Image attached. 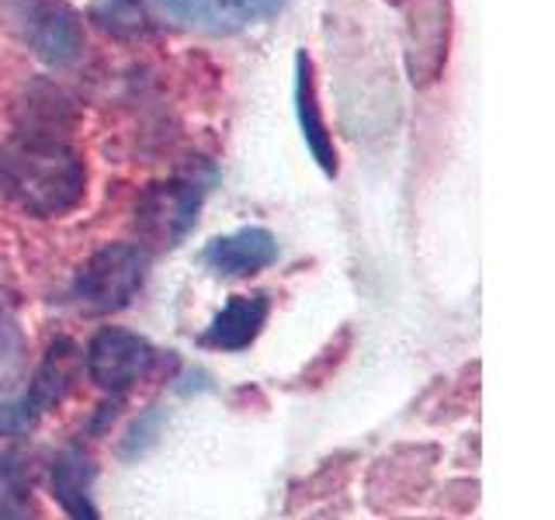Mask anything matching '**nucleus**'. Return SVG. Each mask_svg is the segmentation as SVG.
Listing matches in <instances>:
<instances>
[{
    "mask_svg": "<svg viewBox=\"0 0 555 520\" xmlns=\"http://www.w3.org/2000/svg\"><path fill=\"white\" fill-rule=\"evenodd\" d=\"M288 8V0H208L205 17L212 31H243L250 25H264Z\"/></svg>",
    "mask_w": 555,
    "mask_h": 520,
    "instance_id": "nucleus-12",
    "label": "nucleus"
},
{
    "mask_svg": "<svg viewBox=\"0 0 555 520\" xmlns=\"http://www.w3.org/2000/svg\"><path fill=\"white\" fill-rule=\"evenodd\" d=\"M202 260L219 277H250V274H260L264 268H271L278 260V239L271 230L243 225L236 233L216 236L202 250Z\"/></svg>",
    "mask_w": 555,
    "mask_h": 520,
    "instance_id": "nucleus-7",
    "label": "nucleus"
},
{
    "mask_svg": "<svg viewBox=\"0 0 555 520\" xmlns=\"http://www.w3.org/2000/svg\"><path fill=\"white\" fill-rule=\"evenodd\" d=\"M28 427H31V416L22 403V392L0 395V438H8V433H22Z\"/></svg>",
    "mask_w": 555,
    "mask_h": 520,
    "instance_id": "nucleus-15",
    "label": "nucleus"
},
{
    "mask_svg": "<svg viewBox=\"0 0 555 520\" xmlns=\"http://www.w3.org/2000/svg\"><path fill=\"white\" fill-rule=\"evenodd\" d=\"M216 181V170H208L205 178L195 170L173 173L167 181H156L143 191V198L135 205V225L146 239L160 243V247H178V243L195 230L202 202L208 187Z\"/></svg>",
    "mask_w": 555,
    "mask_h": 520,
    "instance_id": "nucleus-3",
    "label": "nucleus"
},
{
    "mask_svg": "<svg viewBox=\"0 0 555 520\" xmlns=\"http://www.w3.org/2000/svg\"><path fill=\"white\" fill-rule=\"evenodd\" d=\"M22 361H25L22 329L8 316H0V395H14L11 386H14V378L22 375Z\"/></svg>",
    "mask_w": 555,
    "mask_h": 520,
    "instance_id": "nucleus-14",
    "label": "nucleus"
},
{
    "mask_svg": "<svg viewBox=\"0 0 555 520\" xmlns=\"http://www.w3.org/2000/svg\"><path fill=\"white\" fill-rule=\"evenodd\" d=\"M153 257L139 243H104L83 260L74 277V299L87 312H118L146 285Z\"/></svg>",
    "mask_w": 555,
    "mask_h": 520,
    "instance_id": "nucleus-2",
    "label": "nucleus"
},
{
    "mask_svg": "<svg viewBox=\"0 0 555 520\" xmlns=\"http://www.w3.org/2000/svg\"><path fill=\"white\" fill-rule=\"evenodd\" d=\"M91 482H94V468L77 447L63 451L52 461V496L60 499V507L69 514V520H101L91 496Z\"/></svg>",
    "mask_w": 555,
    "mask_h": 520,
    "instance_id": "nucleus-11",
    "label": "nucleus"
},
{
    "mask_svg": "<svg viewBox=\"0 0 555 520\" xmlns=\"http://www.w3.org/2000/svg\"><path fill=\"white\" fill-rule=\"evenodd\" d=\"M406 4V74L413 83H434L448 63L451 0H403Z\"/></svg>",
    "mask_w": 555,
    "mask_h": 520,
    "instance_id": "nucleus-6",
    "label": "nucleus"
},
{
    "mask_svg": "<svg viewBox=\"0 0 555 520\" xmlns=\"http://www.w3.org/2000/svg\"><path fill=\"white\" fill-rule=\"evenodd\" d=\"M0 520H31L22 496L11 490H0Z\"/></svg>",
    "mask_w": 555,
    "mask_h": 520,
    "instance_id": "nucleus-17",
    "label": "nucleus"
},
{
    "mask_svg": "<svg viewBox=\"0 0 555 520\" xmlns=\"http://www.w3.org/2000/svg\"><path fill=\"white\" fill-rule=\"evenodd\" d=\"M164 11H170L173 17H181V22H202L205 17V8L208 0H160Z\"/></svg>",
    "mask_w": 555,
    "mask_h": 520,
    "instance_id": "nucleus-16",
    "label": "nucleus"
},
{
    "mask_svg": "<svg viewBox=\"0 0 555 520\" xmlns=\"http://www.w3.org/2000/svg\"><path fill=\"white\" fill-rule=\"evenodd\" d=\"M4 8L28 49L49 66H66L80 56V14L66 0H4Z\"/></svg>",
    "mask_w": 555,
    "mask_h": 520,
    "instance_id": "nucleus-4",
    "label": "nucleus"
},
{
    "mask_svg": "<svg viewBox=\"0 0 555 520\" xmlns=\"http://www.w3.org/2000/svg\"><path fill=\"white\" fill-rule=\"evenodd\" d=\"M156 364V351L146 337L126 326H104L83 351V368L91 381L108 395H126L135 381H143Z\"/></svg>",
    "mask_w": 555,
    "mask_h": 520,
    "instance_id": "nucleus-5",
    "label": "nucleus"
},
{
    "mask_svg": "<svg viewBox=\"0 0 555 520\" xmlns=\"http://www.w3.org/2000/svg\"><path fill=\"white\" fill-rule=\"evenodd\" d=\"M83 156L56 132L25 129L0 146V198L31 219H60L83 202Z\"/></svg>",
    "mask_w": 555,
    "mask_h": 520,
    "instance_id": "nucleus-1",
    "label": "nucleus"
},
{
    "mask_svg": "<svg viewBox=\"0 0 555 520\" xmlns=\"http://www.w3.org/2000/svg\"><path fill=\"white\" fill-rule=\"evenodd\" d=\"M268 312H271V302L264 291L233 295V299L216 312V320L208 323L202 343L216 347V351H225V354H236L257 340V334L268 323Z\"/></svg>",
    "mask_w": 555,
    "mask_h": 520,
    "instance_id": "nucleus-10",
    "label": "nucleus"
},
{
    "mask_svg": "<svg viewBox=\"0 0 555 520\" xmlns=\"http://www.w3.org/2000/svg\"><path fill=\"white\" fill-rule=\"evenodd\" d=\"M77 368H80V351L74 340H52L49 351L39 364V372L31 375L28 389L22 392V403L31 416V424L39 420L42 413H49L56 403H63L66 392L74 389V378H77Z\"/></svg>",
    "mask_w": 555,
    "mask_h": 520,
    "instance_id": "nucleus-9",
    "label": "nucleus"
},
{
    "mask_svg": "<svg viewBox=\"0 0 555 520\" xmlns=\"http://www.w3.org/2000/svg\"><path fill=\"white\" fill-rule=\"evenodd\" d=\"M87 17L112 39H135L146 31V8L143 0H91Z\"/></svg>",
    "mask_w": 555,
    "mask_h": 520,
    "instance_id": "nucleus-13",
    "label": "nucleus"
},
{
    "mask_svg": "<svg viewBox=\"0 0 555 520\" xmlns=\"http://www.w3.org/2000/svg\"><path fill=\"white\" fill-rule=\"evenodd\" d=\"M292 94H295V118H299L302 143H306L309 156L317 160V167L326 173V178H337V146L323 121L320 94H317V69H312V60L306 49L295 52V91Z\"/></svg>",
    "mask_w": 555,
    "mask_h": 520,
    "instance_id": "nucleus-8",
    "label": "nucleus"
}]
</instances>
